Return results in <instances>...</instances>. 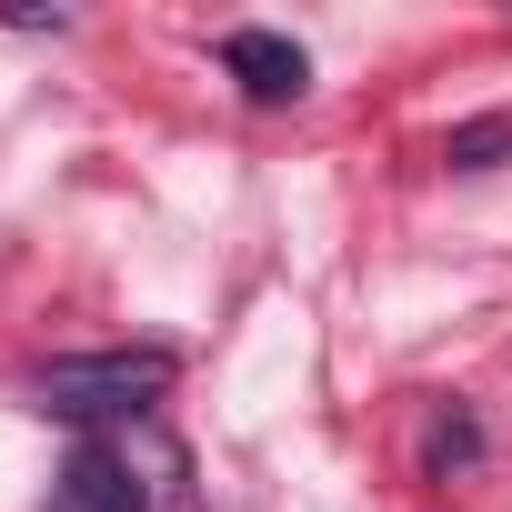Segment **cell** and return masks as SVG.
Returning <instances> with one entry per match:
<instances>
[{"instance_id": "obj_1", "label": "cell", "mask_w": 512, "mask_h": 512, "mask_svg": "<svg viewBox=\"0 0 512 512\" xmlns=\"http://www.w3.org/2000/svg\"><path fill=\"white\" fill-rule=\"evenodd\" d=\"M171 372L181 362L161 342H141V352H61V362L31 372V402L61 412V422H121V412H151L171 392Z\"/></svg>"}, {"instance_id": "obj_2", "label": "cell", "mask_w": 512, "mask_h": 512, "mask_svg": "<svg viewBox=\"0 0 512 512\" xmlns=\"http://www.w3.org/2000/svg\"><path fill=\"white\" fill-rule=\"evenodd\" d=\"M221 71L262 101V111H282V101L312 91V61H302V41H282V31H231V41H221Z\"/></svg>"}, {"instance_id": "obj_3", "label": "cell", "mask_w": 512, "mask_h": 512, "mask_svg": "<svg viewBox=\"0 0 512 512\" xmlns=\"http://www.w3.org/2000/svg\"><path fill=\"white\" fill-rule=\"evenodd\" d=\"M51 512H141V482L101 452V442H81L71 462H61V492H51Z\"/></svg>"}, {"instance_id": "obj_4", "label": "cell", "mask_w": 512, "mask_h": 512, "mask_svg": "<svg viewBox=\"0 0 512 512\" xmlns=\"http://www.w3.org/2000/svg\"><path fill=\"white\" fill-rule=\"evenodd\" d=\"M502 151H512V121H462V131L442 141V161H452V171H492Z\"/></svg>"}]
</instances>
